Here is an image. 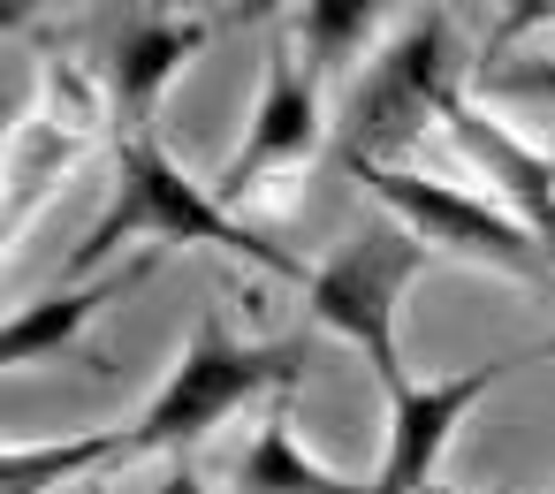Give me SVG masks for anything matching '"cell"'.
<instances>
[{
    "label": "cell",
    "mask_w": 555,
    "mask_h": 494,
    "mask_svg": "<svg viewBox=\"0 0 555 494\" xmlns=\"http://www.w3.org/2000/svg\"><path fill=\"white\" fill-rule=\"evenodd\" d=\"M107 115H115L107 92H92L77 69H47V77H39L31 107H24L16 130H9V244H16V236L39 221V206L85 168V153H92V138H100Z\"/></svg>",
    "instance_id": "52a82bcc"
},
{
    "label": "cell",
    "mask_w": 555,
    "mask_h": 494,
    "mask_svg": "<svg viewBox=\"0 0 555 494\" xmlns=\"http://www.w3.org/2000/svg\"><path fill=\"white\" fill-rule=\"evenodd\" d=\"M160 494H206L198 464H191V456H176V464H168V479H160Z\"/></svg>",
    "instance_id": "2e32d148"
},
{
    "label": "cell",
    "mask_w": 555,
    "mask_h": 494,
    "mask_svg": "<svg viewBox=\"0 0 555 494\" xmlns=\"http://www.w3.org/2000/svg\"><path fill=\"white\" fill-rule=\"evenodd\" d=\"M107 464H122V426L69 433V441H9V456H0V494H62L69 479H92Z\"/></svg>",
    "instance_id": "4fadbf2b"
},
{
    "label": "cell",
    "mask_w": 555,
    "mask_h": 494,
    "mask_svg": "<svg viewBox=\"0 0 555 494\" xmlns=\"http://www.w3.org/2000/svg\"><path fill=\"white\" fill-rule=\"evenodd\" d=\"M464 107V31L449 9H426L411 31H396L343 92L335 115V160L358 168H403V153Z\"/></svg>",
    "instance_id": "3957f363"
},
{
    "label": "cell",
    "mask_w": 555,
    "mask_h": 494,
    "mask_svg": "<svg viewBox=\"0 0 555 494\" xmlns=\"http://www.w3.org/2000/svg\"><path fill=\"white\" fill-rule=\"evenodd\" d=\"M365 198H380V213L411 221L441 259H464V266H494L525 289H555V266L547 251L532 244V229L502 206V198H479V191H456V183H434L426 168H358Z\"/></svg>",
    "instance_id": "5b68a950"
},
{
    "label": "cell",
    "mask_w": 555,
    "mask_h": 494,
    "mask_svg": "<svg viewBox=\"0 0 555 494\" xmlns=\"http://www.w3.org/2000/svg\"><path fill=\"white\" fill-rule=\"evenodd\" d=\"M214 24H221V16H198V9H168V0H145V9H130V16L115 24L100 92H107V107H115L122 138L153 130V107H160V100H168V84H176V77H183V69H191V62L206 54Z\"/></svg>",
    "instance_id": "9c48e42d"
},
{
    "label": "cell",
    "mask_w": 555,
    "mask_h": 494,
    "mask_svg": "<svg viewBox=\"0 0 555 494\" xmlns=\"http://www.w3.org/2000/svg\"><path fill=\"white\" fill-rule=\"evenodd\" d=\"M297 0H229L221 9V24H274V16H289Z\"/></svg>",
    "instance_id": "9a60e30c"
},
{
    "label": "cell",
    "mask_w": 555,
    "mask_h": 494,
    "mask_svg": "<svg viewBox=\"0 0 555 494\" xmlns=\"http://www.w3.org/2000/svg\"><path fill=\"white\" fill-rule=\"evenodd\" d=\"M540 16H555V0H517V24H540Z\"/></svg>",
    "instance_id": "e0dca14e"
},
{
    "label": "cell",
    "mask_w": 555,
    "mask_h": 494,
    "mask_svg": "<svg viewBox=\"0 0 555 494\" xmlns=\"http://www.w3.org/2000/svg\"><path fill=\"white\" fill-rule=\"evenodd\" d=\"M39 9H47V0H9V24H31Z\"/></svg>",
    "instance_id": "ac0fdd59"
},
{
    "label": "cell",
    "mask_w": 555,
    "mask_h": 494,
    "mask_svg": "<svg viewBox=\"0 0 555 494\" xmlns=\"http://www.w3.org/2000/svg\"><path fill=\"white\" fill-rule=\"evenodd\" d=\"M289 403H297V395H282V403L259 411L251 441H244L236 464H229V494H365L358 479L312 464V448H305L297 426H289Z\"/></svg>",
    "instance_id": "8fae6325"
},
{
    "label": "cell",
    "mask_w": 555,
    "mask_h": 494,
    "mask_svg": "<svg viewBox=\"0 0 555 494\" xmlns=\"http://www.w3.org/2000/svg\"><path fill=\"white\" fill-rule=\"evenodd\" d=\"M547 358H555V342H532V350H502V358H479V365L441 373V380H403L388 395V456L365 479V494H441V456H449L464 411L494 380H509L525 365H547Z\"/></svg>",
    "instance_id": "8992f818"
},
{
    "label": "cell",
    "mask_w": 555,
    "mask_h": 494,
    "mask_svg": "<svg viewBox=\"0 0 555 494\" xmlns=\"http://www.w3.org/2000/svg\"><path fill=\"white\" fill-rule=\"evenodd\" d=\"M494 100H532V107H555V54H502L487 62L479 77Z\"/></svg>",
    "instance_id": "5bb4252c"
},
{
    "label": "cell",
    "mask_w": 555,
    "mask_h": 494,
    "mask_svg": "<svg viewBox=\"0 0 555 494\" xmlns=\"http://www.w3.org/2000/svg\"><path fill=\"white\" fill-rule=\"evenodd\" d=\"M312 373V335H267V342H244L229 327V312H198L183 358L160 373L153 403L138 418H122V464L138 456H191L206 433H221L236 411L251 403H282L297 395V380Z\"/></svg>",
    "instance_id": "7a4b0ae2"
},
{
    "label": "cell",
    "mask_w": 555,
    "mask_h": 494,
    "mask_svg": "<svg viewBox=\"0 0 555 494\" xmlns=\"http://www.w3.org/2000/svg\"><path fill=\"white\" fill-rule=\"evenodd\" d=\"M380 16H388V0H297L289 9V47L327 84V77H350V62L373 47Z\"/></svg>",
    "instance_id": "7c38bea8"
},
{
    "label": "cell",
    "mask_w": 555,
    "mask_h": 494,
    "mask_svg": "<svg viewBox=\"0 0 555 494\" xmlns=\"http://www.w3.org/2000/svg\"><path fill=\"white\" fill-rule=\"evenodd\" d=\"M153 266H160V251H138L122 274H92V282H69V289L24 304V312L9 320V373H24V365H39V358H54V350H69V342H85L92 312L122 304L138 282H153Z\"/></svg>",
    "instance_id": "30bf717a"
},
{
    "label": "cell",
    "mask_w": 555,
    "mask_h": 494,
    "mask_svg": "<svg viewBox=\"0 0 555 494\" xmlns=\"http://www.w3.org/2000/svg\"><path fill=\"white\" fill-rule=\"evenodd\" d=\"M122 244H145V251H176V244H191V251H229V259H244V266H259V274L305 282V266H297L251 213L221 206V191L191 183V168H176V153H168L153 130L122 138V153H115V198H107V213L85 229V244L69 251V282H92Z\"/></svg>",
    "instance_id": "6da1fadb"
},
{
    "label": "cell",
    "mask_w": 555,
    "mask_h": 494,
    "mask_svg": "<svg viewBox=\"0 0 555 494\" xmlns=\"http://www.w3.org/2000/svg\"><path fill=\"white\" fill-rule=\"evenodd\" d=\"M320 145H327V115H320V77L297 62V47L289 39H274L267 47V69H259V107H251V130H244V145L229 153V168H221V206H251L267 183H282V176H305L312 160H320Z\"/></svg>",
    "instance_id": "ba28073f"
},
{
    "label": "cell",
    "mask_w": 555,
    "mask_h": 494,
    "mask_svg": "<svg viewBox=\"0 0 555 494\" xmlns=\"http://www.w3.org/2000/svg\"><path fill=\"white\" fill-rule=\"evenodd\" d=\"M434 259H441V251H434L411 221L373 213L365 229H350V236L305 274V312H312V327L335 335V342H350V350L373 365L380 395H396V388L411 380L403 342H396V312H403L411 282H418Z\"/></svg>",
    "instance_id": "277c9868"
}]
</instances>
